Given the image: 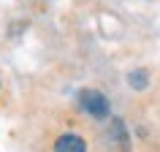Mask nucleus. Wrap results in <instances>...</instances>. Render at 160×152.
<instances>
[{
  "mask_svg": "<svg viewBox=\"0 0 160 152\" xmlns=\"http://www.w3.org/2000/svg\"><path fill=\"white\" fill-rule=\"evenodd\" d=\"M79 106H82L90 117H95V119H106L109 111H111L109 98H106L101 90H92V87H87V90L79 93Z\"/></svg>",
  "mask_w": 160,
  "mask_h": 152,
  "instance_id": "nucleus-1",
  "label": "nucleus"
},
{
  "mask_svg": "<svg viewBox=\"0 0 160 152\" xmlns=\"http://www.w3.org/2000/svg\"><path fill=\"white\" fill-rule=\"evenodd\" d=\"M52 149L54 152H87V139L79 133H62L54 139V144H52Z\"/></svg>",
  "mask_w": 160,
  "mask_h": 152,
  "instance_id": "nucleus-2",
  "label": "nucleus"
},
{
  "mask_svg": "<svg viewBox=\"0 0 160 152\" xmlns=\"http://www.w3.org/2000/svg\"><path fill=\"white\" fill-rule=\"evenodd\" d=\"M128 84L133 87V90H147V84H149V71H144V68L130 71L128 73Z\"/></svg>",
  "mask_w": 160,
  "mask_h": 152,
  "instance_id": "nucleus-3",
  "label": "nucleus"
}]
</instances>
